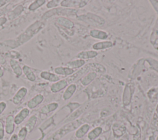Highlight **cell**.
<instances>
[{
  "instance_id": "cell-20",
  "label": "cell",
  "mask_w": 158,
  "mask_h": 140,
  "mask_svg": "<svg viewBox=\"0 0 158 140\" xmlns=\"http://www.w3.org/2000/svg\"><path fill=\"white\" fill-rule=\"evenodd\" d=\"M59 105L56 102H51L46 105H44L40 110V112L43 114H48L57 109Z\"/></svg>"
},
{
  "instance_id": "cell-4",
  "label": "cell",
  "mask_w": 158,
  "mask_h": 140,
  "mask_svg": "<svg viewBox=\"0 0 158 140\" xmlns=\"http://www.w3.org/2000/svg\"><path fill=\"white\" fill-rule=\"evenodd\" d=\"M87 2L86 1H69V0H64L61 1L60 5L62 7H83L87 4Z\"/></svg>"
},
{
  "instance_id": "cell-21",
  "label": "cell",
  "mask_w": 158,
  "mask_h": 140,
  "mask_svg": "<svg viewBox=\"0 0 158 140\" xmlns=\"http://www.w3.org/2000/svg\"><path fill=\"white\" fill-rule=\"evenodd\" d=\"M57 22L60 25H61V26H62L65 28H69V29L72 28L74 26L73 23L71 20H70L69 19H68L65 17H60L57 18Z\"/></svg>"
},
{
  "instance_id": "cell-36",
  "label": "cell",
  "mask_w": 158,
  "mask_h": 140,
  "mask_svg": "<svg viewBox=\"0 0 158 140\" xmlns=\"http://www.w3.org/2000/svg\"><path fill=\"white\" fill-rule=\"evenodd\" d=\"M149 140H155V139H154V136H151V137L149 138Z\"/></svg>"
},
{
  "instance_id": "cell-12",
  "label": "cell",
  "mask_w": 158,
  "mask_h": 140,
  "mask_svg": "<svg viewBox=\"0 0 158 140\" xmlns=\"http://www.w3.org/2000/svg\"><path fill=\"white\" fill-rule=\"evenodd\" d=\"M9 64L12 71L17 77L20 76L22 75V68L20 67V65L17 60L11 59L9 60Z\"/></svg>"
},
{
  "instance_id": "cell-37",
  "label": "cell",
  "mask_w": 158,
  "mask_h": 140,
  "mask_svg": "<svg viewBox=\"0 0 158 140\" xmlns=\"http://www.w3.org/2000/svg\"><path fill=\"white\" fill-rule=\"evenodd\" d=\"M156 140H158V136H157V139H156Z\"/></svg>"
},
{
  "instance_id": "cell-19",
  "label": "cell",
  "mask_w": 158,
  "mask_h": 140,
  "mask_svg": "<svg viewBox=\"0 0 158 140\" xmlns=\"http://www.w3.org/2000/svg\"><path fill=\"white\" fill-rule=\"evenodd\" d=\"M112 46L113 44L111 41H101V42H98L96 43H94L92 47L94 50H101V49H105L107 48H110L112 47Z\"/></svg>"
},
{
  "instance_id": "cell-18",
  "label": "cell",
  "mask_w": 158,
  "mask_h": 140,
  "mask_svg": "<svg viewBox=\"0 0 158 140\" xmlns=\"http://www.w3.org/2000/svg\"><path fill=\"white\" fill-rule=\"evenodd\" d=\"M97 76V74L94 72H90L88 73L85 76H83L82 78H81L80 81L81 83L83 86H86L89 84L91 82H92Z\"/></svg>"
},
{
  "instance_id": "cell-8",
  "label": "cell",
  "mask_w": 158,
  "mask_h": 140,
  "mask_svg": "<svg viewBox=\"0 0 158 140\" xmlns=\"http://www.w3.org/2000/svg\"><path fill=\"white\" fill-rule=\"evenodd\" d=\"M44 100V96L41 94H38L30 99L27 102V107L29 109H33L36 107L38 105L41 104Z\"/></svg>"
},
{
  "instance_id": "cell-29",
  "label": "cell",
  "mask_w": 158,
  "mask_h": 140,
  "mask_svg": "<svg viewBox=\"0 0 158 140\" xmlns=\"http://www.w3.org/2000/svg\"><path fill=\"white\" fill-rule=\"evenodd\" d=\"M23 6H19L18 7H17L12 12H11V14L10 15H9V17L10 16L11 17H12V19H14V14H15V17L16 16V15H18L19 14H20L22 12V10H23Z\"/></svg>"
},
{
  "instance_id": "cell-34",
  "label": "cell",
  "mask_w": 158,
  "mask_h": 140,
  "mask_svg": "<svg viewBox=\"0 0 158 140\" xmlns=\"http://www.w3.org/2000/svg\"><path fill=\"white\" fill-rule=\"evenodd\" d=\"M10 140H18V138H17V134H13L10 138Z\"/></svg>"
},
{
  "instance_id": "cell-11",
  "label": "cell",
  "mask_w": 158,
  "mask_h": 140,
  "mask_svg": "<svg viewBox=\"0 0 158 140\" xmlns=\"http://www.w3.org/2000/svg\"><path fill=\"white\" fill-rule=\"evenodd\" d=\"M40 77L50 82L55 83L60 80V77L56 73H52L48 71H42L40 73Z\"/></svg>"
},
{
  "instance_id": "cell-31",
  "label": "cell",
  "mask_w": 158,
  "mask_h": 140,
  "mask_svg": "<svg viewBox=\"0 0 158 140\" xmlns=\"http://www.w3.org/2000/svg\"><path fill=\"white\" fill-rule=\"evenodd\" d=\"M67 106L70 109V111L72 112L73 110H74L75 109H77V107H78L80 106V104L77 103V102H72V103H70L67 105Z\"/></svg>"
},
{
  "instance_id": "cell-24",
  "label": "cell",
  "mask_w": 158,
  "mask_h": 140,
  "mask_svg": "<svg viewBox=\"0 0 158 140\" xmlns=\"http://www.w3.org/2000/svg\"><path fill=\"white\" fill-rule=\"evenodd\" d=\"M89 130V125L88 124H84L81 126L75 132V136L77 138H81L83 137Z\"/></svg>"
},
{
  "instance_id": "cell-27",
  "label": "cell",
  "mask_w": 158,
  "mask_h": 140,
  "mask_svg": "<svg viewBox=\"0 0 158 140\" xmlns=\"http://www.w3.org/2000/svg\"><path fill=\"white\" fill-rule=\"evenodd\" d=\"M27 133H28V131H27V128L25 126L22 127L19 130V131L17 134L18 140H25L26 138V136L27 135Z\"/></svg>"
},
{
  "instance_id": "cell-30",
  "label": "cell",
  "mask_w": 158,
  "mask_h": 140,
  "mask_svg": "<svg viewBox=\"0 0 158 140\" xmlns=\"http://www.w3.org/2000/svg\"><path fill=\"white\" fill-rule=\"evenodd\" d=\"M4 137V126L3 123L0 120V140H2Z\"/></svg>"
},
{
  "instance_id": "cell-10",
  "label": "cell",
  "mask_w": 158,
  "mask_h": 140,
  "mask_svg": "<svg viewBox=\"0 0 158 140\" xmlns=\"http://www.w3.org/2000/svg\"><path fill=\"white\" fill-rule=\"evenodd\" d=\"M15 129V123H14V117L12 115H8L6 119L5 124V131L8 134H12Z\"/></svg>"
},
{
  "instance_id": "cell-28",
  "label": "cell",
  "mask_w": 158,
  "mask_h": 140,
  "mask_svg": "<svg viewBox=\"0 0 158 140\" xmlns=\"http://www.w3.org/2000/svg\"><path fill=\"white\" fill-rule=\"evenodd\" d=\"M60 2H61V1H59V0H57V1H56V0L50 1L46 4V7L48 9L56 7L57 6H58L60 4Z\"/></svg>"
},
{
  "instance_id": "cell-22",
  "label": "cell",
  "mask_w": 158,
  "mask_h": 140,
  "mask_svg": "<svg viewBox=\"0 0 158 140\" xmlns=\"http://www.w3.org/2000/svg\"><path fill=\"white\" fill-rule=\"evenodd\" d=\"M37 121V117L36 115H31L25 124V128H27L28 133H30L33 131Z\"/></svg>"
},
{
  "instance_id": "cell-35",
  "label": "cell",
  "mask_w": 158,
  "mask_h": 140,
  "mask_svg": "<svg viewBox=\"0 0 158 140\" xmlns=\"http://www.w3.org/2000/svg\"><path fill=\"white\" fill-rule=\"evenodd\" d=\"M3 75H4V70H3V69L2 68V67L0 65V78L2 77Z\"/></svg>"
},
{
  "instance_id": "cell-7",
  "label": "cell",
  "mask_w": 158,
  "mask_h": 140,
  "mask_svg": "<svg viewBox=\"0 0 158 140\" xmlns=\"http://www.w3.org/2000/svg\"><path fill=\"white\" fill-rule=\"evenodd\" d=\"M133 89V86L131 84H128L126 86L123 95V103L125 105H128L130 103Z\"/></svg>"
},
{
  "instance_id": "cell-17",
  "label": "cell",
  "mask_w": 158,
  "mask_h": 140,
  "mask_svg": "<svg viewBox=\"0 0 158 140\" xmlns=\"http://www.w3.org/2000/svg\"><path fill=\"white\" fill-rule=\"evenodd\" d=\"M22 72L26 78L30 81H35L36 80V75L32 69L28 65H24L22 67Z\"/></svg>"
},
{
  "instance_id": "cell-33",
  "label": "cell",
  "mask_w": 158,
  "mask_h": 140,
  "mask_svg": "<svg viewBox=\"0 0 158 140\" xmlns=\"http://www.w3.org/2000/svg\"><path fill=\"white\" fill-rule=\"evenodd\" d=\"M7 21V19L6 17H0V27H1L3 24H4Z\"/></svg>"
},
{
  "instance_id": "cell-5",
  "label": "cell",
  "mask_w": 158,
  "mask_h": 140,
  "mask_svg": "<svg viewBox=\"0 0 158 140\" xmlns=\"http://www.w3.org/2000/svg\"><path fill=\"white\" fill-rule=\"evenodd\" d=\"M27 88L25 87H21L15 94L14 97H12V102L15 104L18 105L19 104L23 99L25 98L27 94Z\"/></svg>"
},
{
  "instance_id": "cell-6",
  "label": "cell",
  "mask_w": 158,
  "mask_h": 140,
  "mask_svg": "<svg viewBox=\"0 0 158 140\" xmlns=\"http://www.w3.org/2000/svg\"><path fill=\"white\" fill-rule=\"evenodd\" d=\"M67 85H68V82L67 80L62 79L55 83H52V84L50 86V89L52 93H56L64 89V88H65L67 86Z\"/></svg>"
},
{
  "instance_id": "cell-14",
  "label": "cell",
  "mask_w": 158,
  "mask_h": 140,
  "mask_svg": "<svg viewBox=\"0 0 158 140\" xmlns=\"http://www.w3.org/2000/svg\"><path fill=\"white\" fill-rule=\"evenodd\" d=\"M90 36L94 38L99 39H106L108 37V34L102 30L93 29L89 31Z\"/></svg>"
},
{
  "instance_id": "cell-25",
  "label": "cell",
  "mask_w": 158,
  "mask_h": 140,
  "mask_svg": "<svg viewBox=\"0 0 158 140\" xmlns=\"http://www.w3.org/2000/svg\"><path fill=\"white\" fill-rule=\"evenodd\" d=\"M102 128L99 127V126L94 128L92 131H91L88 133V139L90 140H93V139H96L101 134V133H102Z\"/></svg>"
},
{
  "instance_id": "cell-15",
  "label": "cell",
  "mask_w": 158,
  "mask_h": 140,
  "mask_svg": "<svg viewBox=\"0 0 158 140\" xmlns=\"http://www.w3.org/2000/svg\"><path fill=\"white\" fill-rule=\"evenodd\" d=\"M76 89H77V86L75 84H70V85H69L63 93V95H62L63 99L65 101H67L70 99L71 97L75 93Z\"/></svg>"
},
{
  "instance_id": "cell-23",
  "label": "cell",
  "mask_w": 158,
  "mask_h": 140,
  "mask_svg": "<svg viewBox=\"0 0 158 140\" xmlns=\"http://www.w3.org/2000/svg\"><path fill=\"white\" fill-rule=\"evenodd\" d=\"M85 64V61L81 59H77L72 61H70L66 64V66L70 68H78L83 67Z\"/></svg>"
},
{
  "instance_id": "cell-9",
  "label": "cell",
  "mask_w": 158,
  "mask_h": 140,
  "mask_svg": "<svg viewBox=\"0 0 158 140\" xmlns=\"http://www.w3.org/2000/svg\"><path fill=\"white\" fill-rule=\"evenodd\" d=\"M30 113V110L28 108L22 109L15 117H14V123L15 125L21 124L25 119L28 116Z\"/></svg>"
},
{
  "instance_id": "cell-1",
  "label": "cell",
  "mask_w": 158,
  "mask_h": 140,
  "mask_svg": "<svg viewBox=\"0 0 158 140\" xmlns=\"http://www.w3.org/2000/svg\"><path fill=\"white\" fill-rule=\"evenodd\" d=\"M44 26V24L40 22L36 21L31 25H30L25 31L21 34L18 39H19V42L21 43H24L28 40H29L30 38H31L34 35H35L39 31H40Z\"/></svg>"
},
{
  "instance_id": "cell-13",
  "label": "cell",
  "mask_w": 158,
  "mask_h": 140,
  "mask_svg": "<svg viewBox=\"0 0 158 140\" xmlns=\"http://www.w3.org/2000/svg\"><path fill=\"white\" fill-rule=\"evenodd\" d=\"M54 72L59 75H70L75 72V70L67 67H57L54 68Z\"/></svg>"
},
{
  "instance_id": "cell-32",
  "label": "cell",
  "mask_w": 158,
  "mask_h": 140,
  "mask_svg": "<svg viewBox=\"0 0 158 140\" xmlns=\"http://www.w3.org/2000/svg\"><path fill=\"white\" fill-rule=\"evenodd\" d=\"M7 104L5 102L1 101L0 102V115L4 112V110L6 109Z\"/></svg>"
},
{
  "instance_id": "cell-26",
  "label": "cell",
  "mask_w": 158,
  "mask_h": 140,
  "mask_svg": "<svg viewBox=\"0 0 158 140\" xmlns=\"http://www.w3.org/2000/svg\"><path fill=\"white\" fill-rule=\"evenodd\" d=\"M46 2L45 0H36L31 2L28 6V10L31 11H34L38 9L39 7H41Z\"/></svg>"
},
{
  "instance_id": "cell-3",
  "label": "cell",
  "mask_w": 158,
  "mask_h": 140,
  "mask_svg": "<svg viewBox=\"0 0 158 140\" xmlns=\"http://www.w3.org/2000/svg\"><path fill=\"white\" fill-rule=\"evenodd\" d=\"M78 19L81 21H84L94 26H102L106 22L105 20L102 17L89 12L79 16Z\"/></svg>"
},
{
  "instance_id": "cell-2",
  "label": "cell",
  "mask_w": 158,
  "mask_h": 140,
  "mask_svg": "<svg viewBox=\"0 0 158 140\" xmlns=\"http://www.w3.org/2000/svg\"><path fill=\"white\" fill-rule=\"evenodd\" d=\"M80 125L79 121H75L73 122H70L62 128H60L59 130H57L53 136L49 139L48 140H59L62 138H63L65 135H66L67 133H70V131L74 130L75 128H77Z\"/></svg>"
},
{
  "instance_id": "cell-16",
  "label": "cell",
  "mask_w": 158,
  "mask_h": 140,
  "mask_svg": "<svg viewBox=\"0 0 158 140\" xmlns=\"http://www.w3.org/2000/svg\"><path fill=\"white\" fill-rule=\"evenodd\" d=\"M97 55H98V52L96 51H81V52H79L77 54V57L78 59H81V60H85V59L94 58L96 56H97Z\"/></svg>"
}]
</instances>
